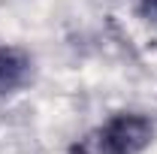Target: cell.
Here are the masks:
<instances>
[{"instance_id": "1", "label": "cell", "mask_w": 157, "mask_h": 154, "mask_svg": "<svg viewBox=\"0 0 157 154\" xmlns=\"http://www.w3.org/2000/svg\"><path fill=\"white\" fill-rule=\"evenodd\" d=\"M154 136V124L142 115H115L97 130L82 136L76 142L73 154H139L148 148Z\"/></svg>"}, {"instance_id": "2", "label": "cell", "mask_w": 157, "mask_h": 154, "mask_svg": "<svg viewBox=\"0 0 157 154\" xmlns=\"http://www.w3.org/2000/svg\"><path fill=\"white\" fill-rule=\"evenodd\" d=\"M27 73V58L15 48H0V88L18 85Z\"/></svg>"}, {"instance_id": "3", "label": "cell", "mask_w": 157, "mask_h": 154, "mask_svg": "<svg viewBox=\"0 0 157 154\" xmlns=\"http://www.w3.org/2000/svg\"><path fill=\"white\" fill-rule=\"evenodd\" d=\"M145 3H148V9H151V12L157 15V0H145Z\"/></svg>"}]
</instances>
